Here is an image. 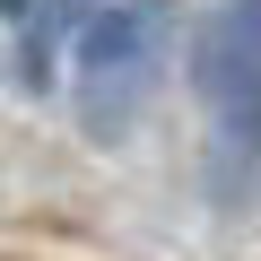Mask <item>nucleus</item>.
<instances>
[{
    "instance_id": "nucleus-1",
    "label": "nucleus",
    "mask_w": 261,
    "mask_h": 261,
    "mask_svg": "<svg viewBox=\"0 0 261 261\" xmlns=\"http://www.w3.org/2000/svg\"><path fill=\"white\" fill-rule=\"evenodd\" d=\"M192 96L209 105V192L252 200L261 192V0H218L192 27Z\"/></svg>"
},
{
    "instance_id": "nucleus-3",
    "label": "nucleus",
    "mask_w": 261,
    "mask_h": 261,
    "mask_svg": "<svg viewBox=\"0 0 261 261\" xmlns=\"http://www.w3.org/2000/svg\"><path fill=\"white\" fill-rule=\"evenodd\" d=\"M87 35L96 27V0H44V9L18 27V87L35 96V87H53V53H61V35Z\"/></svg>"
},
{
    "instance_id": "nucleus-2",
    "label": "nucleus",
    "mask_w": 261,
    "mask_h": 261,
    "mask_svg": "<svg viewBox=\"0 0 261 261\" xmlns=\"http://www.w3.org/2000/svg\"><path fill=\"white\" fill-rule=\"evenodd\" d=\"M166 35H174V0H113L96 9V27L79 35V113L96 140L140 113V96L166 70Z\"/></svg>"
},
{
    "instance_id": "nucleus-4",
    "label": "nucleus",
    "mask_w": 261,
    "mask_h": 261,
    "mask_svg": "<svg viewBox=\"0 0 261 261\" xmlns=\"http://www.w3.org/2000/svg\"><path fill=\"white\" fill-rule=\"evenodd\" d=\"M0 9H9V27H27V18H35V0H0Z\"/></svg>"
}]
</instances>
